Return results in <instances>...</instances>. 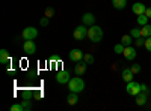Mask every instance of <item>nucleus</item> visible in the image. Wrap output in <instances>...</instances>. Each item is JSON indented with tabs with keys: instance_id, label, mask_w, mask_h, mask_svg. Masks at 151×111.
Wrapping results in <instances>:
<instances>
[{
	"instance_id": "1",
	"label": "nucleus",
	"mask_w": 151,
	"mask_h": 111,
	"mask_svg": "<svg viewBox=\"0 0 151 111\" xmlns=\"http://www.w3.org/2000/svg\"><path fill=\"white\" fill-rule=\"evenodd\" d=\"M88 39L92 41L94 44H98L100 41L103 39V29L100 26H91L89 29H88Z\"/></svg>"
},
{
	"instance_id": "2",
	"label": "nucleus",
	"mask_w": 151,
	"mask_h": 111,
	"mask_svg": "<svg viewBox=\"0 0 151 111\" xmlns=\"http://www.w3.org/2000/svg\"><path fill=\"white\" fill-rule=\"evenodd\" d=\"M68 89L70 92H76V93H80L85 90V81L80 77H73L68 81Z\"/></svg>"
},
{
	"instance_id": "3",
	"label": "nucleus",
	"mask_w": 151,
	"mask_h": 111,
	"mask_svg": "<svg viewBox=\"0 0 151 111\" xmlns=\"http://www.w3.org/2000/svg\"><path fill=\"white\" fill-rule=\"evenodd\" d=\"M73 36L76 41H83L85 38H88V26L82 24V26H77L73 32Z\"/></svg>"
},
{
	"instance_id": "4",
	"label": "nucleus",
	"mask_w": 151,
	"mask_h": 111,
	"mask_svg": "<svg viewBox=\"0 0 151 111\" xmlns=\"http://www.w3.org/2000/svg\"><path fill=\"white\" fill-rule=\"evenodd\" d=\"M36 36H38V30H36L35 27H32V26L23 29V32H21V38H23L24 41H33Z\"/></svg>"
},
{
	"instance_id": "5",
	"label": "nucleus",
	"mask_w": 151,
	"mask_h": 111,
	"mask_svg": "<svg viewBox=\"0 0 151 111\" xmlns=\"http://www.w3.org/2000/svg\"><path fill=\"white\" fill-rule=\"evenodd\" d=\"M125 92H127L130 96H136L141 93V84L136 81H130L127 83V87H125Z\"/></svg>"
},
{
	"instance_id": "6",
	"label": "nucleus",
	"mask_w": 151,
	"mask_h": 111,
	"mask_svg": "<svg viewBox=\"0 0 151 111\" xmlns=\"http://www.w3.org/2000/svg\"><path fill=\"white\" fill-rule=\"evenodd\" d=\"M83 53H82V50H79V48H74V50H71L70 53H68V57H70V60L71 62H74V63H77V62H80V60H83Z\"/></svg>"
},
{
	"instance_id": "7",
	"label": "nucleus",
	"mask_w": 151,
	"mask_h": 111,
	"mask_svg": "<svg viewBox=\"0 0 151 111\" xmlns=\"http://www.w3.org/2000/svg\"><path fill=\"white\" fill-rule=\"evenodd\" d=\"M70 80H71V78H70V72H68V71H58V74H56V81H58L59 84H67Z\"/></svg>"
},
{
	"instance_id": "8",
	"label": "nucleus",
	"mask_w": 151,
	"mask_h": 111,
	"mask_svg": "<svg viewBox=\"0 0 151 111\" xmlns=\"http://www.w3.org/2000/svg\"><path fill=\"white\" fill-rule=\"evenodd\" d=\"M82 24H85V26L91 27L95 24V15L91 14V12H86V14L82 15Z\"/></svg>"
},
{
	"instance_id": "9",
	"label": "nucleus",
	"mask_w": 151,
	"mask_h": 111,
	"mask_svg": "<svg viewBox=\"0 0 151 111\" xmlns=\"http://www.w3.org/2000/svg\"><path fill=\"white\" fill-rule=\"evenodd\" d=\"M122 56H124L125 59H127V60H134V59H136V48H134V47H132V45L125 47V48H124Z\"/></svg>"
},
{
	"instance_id": "10",
	"label": "nucleus",
	"mask_w": 151,
	"mask_h": 111,
	"mask_svg": "<svg viewBox=\"0 0 151 111\" xmlns=\"http://www.w3.org/2000/svg\"><path fill=\"white\" fill-rule=\"evenodd\" d=\"M23 51L26 53V54H33L36 51V45L33 41H26L23 44Z\"/></svg>"
},
{
	"instance_id": "11",
	"label": "nucleus",
	"mask_w": 151,
	"mask_h": 111,
	"mask_svg": "<svg viewBox=\"0 0 151 111\" xmlns=\"http://www.w3.org/2000/svg\"><path fill=\"white\" fill-rule=\"evenodd\" d=\"M145 9H147V6H145L144 3H141V2H136V3H133V6H132V11H133L134 15H142L144 12H145Z\"/></svg>"
},
{
	"instance_id": "12",
	"label": "nucleus",
	"mask_w": 151,
	"mask_h": 111,
	"mask_svg": "<svg viewBox=\"0 0 151 111\" xmlns=\"http://www.w3.org/2000/svg\"><path fill=\"white\" fill-rule=\"evenodd\" d=\"M86 68H88V63L86 62H77V65L74 66V72H76V75H83V74L86 72Z\"/></svg>"
},
{
	"instance_id": "13",
	"label": "nucleus",
	"mask_w": 151,
	"mask_h": 111,
	"mask_svg": "<svg viewBox=\"0 0 151 111\" xmlns=\"http://www.w3.org/2000/svg\"><path fill=\"white\" fill-rule=\"evenodd\" d=\"M147 101H148V93H147V92H141L139 95H136V101H134V102H136L137 107L145 105Z\"/></svg>"
},
{
	"instance_id": "14",
	"label": "nucleus",
	"mask_w": 151,
	"mask_h": 111,
	"mask_svg": "<svg viewBox=\"0 0 151 111\" xmlns=\"http://www.w3.org/2000/svg\"><path fill=\"white\" fill-rule=\"evenodd\" d=\"M133 75H134V74L132 72V69H130V68H124V69H122V72H121V77H122V80H124L125 83L133 81Z\"/></svg>"
},
{
	"instance_id": "15",
	"label": "nucleus",
	"mask_w": 151,
	"mask_h": 111,
	"mask_svg": "<svg viewBox=\"0 0 151 111\" xmlns=\"http://www.w3.org/2000/svg\"><path fill=\"white\" fill-rule=\"evenodd\" d=\"M9 62H11V56H9L8 50L2 48V50H0V63H2V65H6V63H9Z\"/></svg>"
},
{
	"instance_id": "16",
	"label": "nucleus",
	"mask_w": 151,
	"mask_h": 111,
	"mask_svg": "<svg viewBox=\"0 0 151 111\" xmlns=\"http://www.w3.org/2000/svg\"><path fill=\"white\" fill-rule=\"evenodd\" d=\"M77 102H79V95L76 93V92H71L68 95V98H67V104L68 105H76Z\"/></svg>"
},
{
	"instance_id": "17",
	"label": "nucleus",
	"mask_w": 151,
	"mask_h": 111,
	"mask_svg": "<svg viewBox=\"0 0 151 111\" xmlns=\"http://www.w3.org/2000/svg\"><path fill=\"white\" fill-rule=\"evenodd\" d=\"M112 5L115 9H124L125 6H127V0H112Z\"/></svg>"
},
{
	"instance_id": "18",
	"label": "nucleus",
	"mask_w": 151,
	"mask_h": 111,
	"mask_svg": "<svg viewBox=\"0 0 151 111\" xmlns=\"http://www.w3.org/2000/svg\"><path fill=\"white\" fill-rule=\"evenodd\" d=\"M141 36L142 38H148V36H151V24H145V26H142Z\"/></svg>"
},
{
	"instance_id": "19",
	"label": "nucleus",
	"mask_w": 151,
	"mask_h": 111,
	"mask_svg": "<svg viewBox=\"0 0 151 111\" xmlns=\"http://www.w3.org/2000/svg\"><path fill=\"white\" fill-rule=\"evenodd\" d=\"M121 42H122L124 47H129V45H132L134 42V39L132 38V35H124L122 38H121Z\"/></svg>"
},
{
	"instance_id": "20",
	"label": "nucleus",
	"mask_w": 151,
	"mask_h": 111,
	"mask_svg": "<svg viewBox=\"0 0 151 111\" xmlns=\"http://www.w3.org/2000/svg\"><path fill=\"white\" fill-rule=\"evenodd\" d=\"M44 17L53 18V17H55V8H53V6H47L45 11H44Z\"/></svg>"
},
{
	"instance_id": "21",
	"label": "nucleus",
	"mask_w": 151,
	"mask_h": 111,
	"mask_svg": "<svg viewBox=\"0 0 151 111\" xmlns=\"http://www.w3.org/2000/svg\"><path fill=\"white\" fill-rule=\"evenodd\" d=\"M148 17L145 15V14H142V15H137V24H139V26H145V24H148Z\"/></svg>"
},
{
	"instance_id": "22",
	"label": "nucleus",
	"mask_w": 151,
	"mask_h": 111,
	"mask_svg": "<svg viewBox=\"0 0 151 111\" xmlns=\"http://www.w3.org/2000/svg\"><path fill=\"white\" fill-rule=\"evenodd\" d=\"M94 60H95V59H94V56H92V54H89V53H86V54L83 56V62H86L88 65H92V63H94Z\"/></svg>"
},
{
	"instance_id": "23",
	"label": "nucleus",
	"mask_w": 151,
	"mask_h": 111,
	"mask_svg": "<svg viewBox=\"0 0 151 111\" xmlns=\"http://www.w3.org/2000/svg\"><path fill=\"white\" fill-rule=\"evenodd\" d=\"M21 104H23L24 111H30L32 110V101L30 99H24V101H21Z\"/></svg>"
},
{
	"instance_id": "24",
	"label": "nucleus",
	"mask_w": 151,
	"mask_h": 111,
	"mask_svg": "<svg viewBox=\"0 0 151 111\" xmlns=\"http://www.w3.org/2000/svg\"><path fill=\"white\" fill-rule=\"evenodd\" d=\"M124 48H125V47L122 45V42H119V44H116L115 47H113V50H115L116 54H122V53H124Z\"/></svg>"
},
{
	"instance_id": "25",
	"label": "nucleus",
	"mask_w": 151,
	"mask_h": 111,
	"mask_svg": "<svg viewBox=\"0 0 151 111\" xmlns=\"http://www.w3.org/2000/svg\"><path fill=\"white\" fill-rule=\"evenodd\" d=\"M130 69H132V72L136 75V74H139V72L142 71V66H141L139 63H134V65H132V66H130Z\"/></svg>"
},
{
	"instance_id": "26",
	"label": "nucleus",
	"mask_w": 151,
	"mask_h": 111,
	"mask_svg": "<svg viewBox=\"0 0 151 111\" xmlns=\"http://www.w3.org/2000/svg\"><path fill=\"white\" fill-rule=\"evenodd\" d=\"M130 35H132L133 39L141 38V29H132V30H130Z\"/></svg>"
},
{
	"instance_id": "27",
	"label": "nucleus",
	"mask_w": 151,
	"mask_h": 111,
	"mask_svg": "<svg viewBox=\"0 0 151 111\" xmlns=\"http://www.w3.org/2000/svg\"><path fill=\"white\" fill-rule=\"evenodd\" d=\"M144 47H145V50H147L148 53H151V36H148V38H145Z\"/></svg>"
},
{
	"instance_id": "28",
	"label": "nucleus",
	"mask_w": 151,
	"mask_h": 111,
	"mask_svg": "<svg viewBox=\"0 0 151 111\" xmlns=\"http://www.w3.org/2000/svg\"><path fill=\"white\" fill-rule=\"evenodd\" d=\"M9 110H11V111H24V108H23V104H12Z\"/></svg>"
},
{
	"instance_id": "29",
	"label": "nucleus",
	"mask_w": 151,
	"mask_h": 111,
	"mask_svg": "<svg viewBox=\"0 0 151 111\" xmlns=\"http://www.w3.org/2000/svg\"><path fill=\"white\" fill-rule=\"evenodd\" d=\"M21 96L24 98V99H32V98H33V93H32L30 90H24V92H21Z\"/></svg>"
},
{
	"instance_id": "30",
	"label": "nucleus",
	"mask_w": 151,
	"mask_h": 111,
	"mask_svg": "<svg viewBox=\"0 0 151 111\" xmlns=\"http://www.w3.org/2000/svg\"><path fill=\"white\" fill-rule=\"evenodd\" d=\"M144 42H145V38H142V36H141V38H137V39H134V45L136 47H142Z\"/></svg>"
},
{
	"instance_id": "31",
	"label": "nucleus",
	"mask_w": 151,
	"mask_h": 111,
	"mask_svg": "<svg viewBox=\"0 0 151 111\" xmlns=\"http://www.w3.org/2000/svg\"><path fill=\"white\" fill-rule=\"evenodd\" d=\"M48 20H50V18H47V17H42V18L40 20V24H41L42 27H47V26H48Z\"/></svg>"
},
{
	"instance_id": "32",
	"label": "nucleus",
	"mask_w": 151,
	"mask_h": 111,
	"mask_svg": "<svg viewBox=\"0 0 151 111\" xmlns=\"http://www.w3.org/2000/svg\"><path fill=\"white\" fill-rule=\"evenodd\" d=\"M144 14H145V15H147L150 20H151V6H147V9H145V12H144Z\"/></svg>"
},
{
	"instance_id": "33",
	"label": "nucleus",
	"mask_w": 151,
	"mask_h": 111,
	"mask_svg": "<svg viewBox=\"0 0 151 111\" xmlns=\"http://www.w3.org/2000/svg\"><path fill=\"white\" fill-rule=\"evenodd\" d=\"M60 59H59V56H52L50 57V62H52V63H56V62H59Z\"/></svg>"
},
{
	"instance_id": "34",
	"label": "nucleus",
	"mask_w": 151,
	"mask_h": 111,
	"mask_svg": "<svg viewBox=\"0 0 151 111\" xmlns=\"http://www.w3.org/2000/svg\"><path fill=\"white\" fill-rule=\"evenodd\" d=\"M141 92H147L148 93V86L147 84H141Z\"/></svg>"
}]
</instances>
